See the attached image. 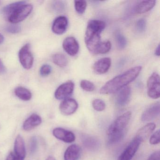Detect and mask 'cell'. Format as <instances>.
I'll use <instances>...</instances> for the list:
<instances>
[{
  "mask_svg": "<svg viewBox=\"0 0 160 160\" xmlns=\"http://www.w3.org/2000/svg\"><path fill=\"white\" fill-rule=\"evenodd\" d=\"M160 113V102L154 103L150 106L143 112L141 116V120L143 122L151 121L158 117Z\"/></svg>",
  "mask_w": 160,
  "mask_h": 160,
  "instance_id": "10",
  "label": "cell"
},
{
  "mask_svg": "<svg viewBox=\"0 0 160 160\" xmlns=\"http://www.w3.org/2000/svg\"><path fill=\"white\" fill-rule=\"evenodd\" d=\"M6 31L9 33H12V34H16L20 32L21 31V27L18 25H9L6 27Z\"/></svg>",
  "mask_w": 160,
  "mask_h": 160,
  "instance_id": "34",
  "label": "cell"
},
{
  "mask_svg": "<svg viewBox=\"0 0 160 160\" xmlns=\"http://www.w3.org/2000/svg\"><path fill=\"white\" fill-rule=\"evenodd\" d=\"M78 108V103L74 99L67 98L60 105L59 109L62 115L70 116L74 114Z\"/></svg>",
  "mask_w": 160,
  "mask_h": 160,
  "instance_id": "9",
  "label": "cell"
},
{
  "mask_svg": "<svg viewBox=\"0 0 160 160\" xmlns=\"http://www.w3.org/2000/svg\"><path fill=\"white\" fill-rule=\"evenodd\" d=\"M62 47L68 55L73 57L77 55L79 51V44L75 38L73 37L66 38L63 41Z\"/></svg>",
  "mask_w": 160,
  "mask_h": 160,
  "instance_id": "12",
  "label": "cell"
},
{
  "mask_svg": "<svg viewBox=\"0 0 160 160\" xmlns=\"http://www.w3.org/2000/svg\"><path fill=\"white\" fill-rule=\"evenodd\" d=\"M74 84L72 81H67L59 86L56 90L55 98L58 100H65L71 96L73 92Z\"/></svg>",
  "mask_w": 160,
  "mask_h": 160,
  "instance_id": "8",
  "label": "cell"
},
{
  "mask_svg": "<svg viewBox=\"0 0 160 160\" xmlns=\"http://www.w3.org/2000/svg\"><path fill=\"white\" fill-rule=\"evenodd\" d=\"M14 154L16 160H24L26 156V147L23 138L18 135L14 144Z\"/></svg>",
  "mask_w": 160,
  "mask_h": 160,
  "instance_id": "14",
  "label": "cell"
},
{
  "mask_svg": "<svg viewBox=\"0 0 160 160\" xmlns=\"http://www.w3.org/2000/svg\"><path fill=\"white\" fill-rule=\"evenodd\" d=\"M111 48V44L109 41L102 42L97 48L95 55L104 54L110 51Z\"/></svg>",
  "mask_w": 160,
  "mask_h": 160,
  "instance_id": "25",
  "label": "cell"
},
{
  "mask_svg": "<svg viewBox=\"0 0 160 160\" xmlns=\"http://www.w3.org/2000/svg\"><path fill=\"white\" fill-rule=\"evenodd\" d=\"M80 85L84 90L87 92L93 91L95 88L94 84L88 80H82L80 82Z\"/></svg>",
  "mask_w": 160,
  "mask_h": 160,
  "instance_id": "30",
  "label": "cell"
},
{
  "mask_svg": "<svg viewBox=\"0 0 160 160\" xmlns=\"http://www.w3.org/2000/svg\"><path fill=\"white\" fill-rule=\"evenodd\" d=\"M33 7L25 3L17 8L7 19L13 24H17L25 20L31 13Z\"/></svg>",
  "mask_w": 160,
  "mask_h": 160,
  "instance_id": "4",
  "label": "cell"
},
{
  "mask_svg": "<svg viewBox=\"0 0 160 160\" xmlns=\"http://www.w3.org/2000/svg\"><path fill=\"white\" fill-rule=\"evenodd\" d=\"M141 141L135 138L118 157V160H131L140 146Z\"/></svg>",
  "mask_w": 160,
  "mask_h": 160,
  "instance_id": "7",
  "label": "cell"
},
{
  "mask_svg": "<svg viewBox=\"0 0 160 160\" xmlns=\"http://www.w3.org/2000/svg\"><path fill=\"white\" fill-rule=\"evenodd\" d=\"M146 27H147V23H146V20L143 18L139 19L137 22V29L139 32H142L145 31Z\"/></svg>",
  "mask_w": 160,
  "mask_h": 160,
  "instance_id": "35",
  "label": "cell"
},
{
  "mask_svg": "<svg viewBox=\"0 0 160 160\" xmlns=\"http://www.w3.org/2000/svg\"><path fill=\"white\" fill-rule=\"evenodd\" d=\"M4 41V37L0 33V44L2 43Z\"/></svg>",
  "mask_w": 160,
  "mask_h": 160,
  "instance_id": "40",
  "label": "cell"
},
{
  "mask_svg": "<svg viewBox=\"0 0 160 160\" xmlns=\"http://www.w3.org/2000/svg\"><path fill=\"white\" fill-rule=\"evenodd\" d=\"M150 143L151 145H157L160 142V130L155 132L152 135L150 138Z\"/></svg>",
  "mask_w": 160,
  "mask_h": 160,
  "instance_id": "33",
  "label": "cell"
},
{
  "mask_svg": "<svg viewBox=\"0 0 160 160\" xmlns=\"http://www.w3.org/2000/svg\"><path fill=\"white\" fill-rule=\"evenodd\" d=\"M105 27V23L101 20H91L88 23L85 34V43L89 51L93 55L102 42L101 33Z\"/></svg>",
  "mask_w": 160,
  "mask_h": 160,
  "instance_id": "2",
  "label": "cell"
},
{
  "mask_svg": "<svg viewBox=\"0 0 160 160\" xmlns=\"http://www.w3.org/2000/svg\"><path fill=\"white\" fill-rule=\"evenodd\" d=\"M93 108L97 111H102L105 109L106 104L105 102L101 99H96L92 102Z\"/></svg>",
  "mask_w": 160,
  "mask_h": 160,
  "instance_id": "29",
  "label": "cell"
},
{
  "mask_svg": "<svg viewBox=\"0 0 160 160\" xmlns=\"http://www.w3.org/2000/svg\"><path fill=\"white\" fill-rule=\"evenodd\" d=\"M52 60L55 64L62 68L67 66L68 63L67 58L63 54L60 53L54 54L52 56Z\"/></svg>",
  "mask_w": 160,
  "mask_h": 160,
  "instance_id": "23",
  "label": "cell"
},
{
  "mask_svg": "<svg viewBox=\"0 0 160 160\" xmlns=\"http://www.w3.org/2000/svg\"><path fill=\"white\" fill-rule=\"evenodd\" d=\"M51 9L56 13L62 12L66 9L65 2L62 1H55L51 3Z\"/></svg>",
  "mask_w": 160,
  "mask_h": 160,
  "instance_id": "26",
  "label": "cell"
},
{
  "mask_svg": "<svg viewBox=\"0 0 160 160\" xmlns=\"http://www.w3.org/2000/svg\"><path fill=\"white\" fill-rule=\"evenodd\" d=\"M141 70V66H136L115 77L102 87L100 90V93L103 94H109L118 92L134 80L140 73Z\"/></svg>",
  "mask_w": 160,
  "mask_h": 160,
  "instance_id": "1",
  "label": "cell"
},
{
  "mask_svg": "<svg viewBox=\"0 0 160 160\" xmlns=\"http://www.w3.org/2000/svg\"><path fill=\"white\" fill-rule=\"evenodd\" d=\"M6 71V69L5 66L3 64V62L0 59V74H3L5 73Z\"/></svg>",
  "mask_w": 160,
  "mask_h": 160,
  "instance_id": "37",
  "label": "cell"
},
{
  "mask_svg": "<svg viewBox=\"0 0 160 160\" xmlns=\"http://www.w3.org/2000/svg\"><path fill=\"white\" fill-rule=\"evenodd\" d=\"M15 93L18 98L23 101H29L32 97L31 92L28 89L22 87L17 88L15 90Z\"/></svg>",
  "mask_w": 160,
  "mask_h": 160,
  "instance_id": "22",
  "label": "cell"
},
{
  "mask_svg": "<svg viewBox=\"0 0 160 160\" xmlns=\"http://www.w3.org/2000/svg\"><path fill=\"white\" fill-rule=\"evenodd\" d=\"M156 125L154 123L151 122L148 123L139 129L135 137L142 141H145L148 138L155 129Z\"/></svg>",
  "mask_w": 160,
  "mask_h": 160,
  "instance_id": "18",
  "label": "cell"
},
{
  "mask_svg": "<svg viewBox=\"0 0 160 160\" xmlns=\"http://www.w3.org/2000/svg\"><path fill=\"white\" fill-rule=\"evenodd\" d=\"M53 134L56 138L65 143H72L75 140L76 137L73 132L63 128H55L53 130Z\"/></svg>",
  "mask_w": 160,
  "mask_h": 160,
  "instance_id": "11",
  "label": "cell"
},
{
  "mask_svg": "<svg viewBox=\"0 0 160 160\" xmlns=\"http://www.w3.org/2000/svg\"><path fill=\"white\" fill-rule=\"evenodd\" d=\"M46 160H56V159L52 156H49Z\"/></svg>",
  "mask_w": 160,
  "mask_h": 160,
  "instance_id": "41",
  "label": "cell"
},
{
  "mask_svg": "<svg viewBox=\"0 0 160 160\" xmlns=\"http://www.w3.org/2000/svg\"><path fill=\"white\" fill-rule=\"evenodd\" d=\"M42 122V118L39 115L36 114H32L25 121L23 124V129L25 131H30L39 126Z\"/></svg>",
  "mask_w": 160,
  "mask_h": 160,
  "instance_id": "19",
  "label": "cell"
},
{
  "mask_svg": "<svg viewBox=\"0 0 160 160\" xmlns=\"http://www.w3.org/2000/svg\"><path fill=\"white\" fill-rule=\"evenodd\" d=\"M6 160H16L14 154L13 152H11L7 157Z\"/></svg>",
  "mask_w": 160,
  "mask_h": 160,
  "instance_id": "38",
  "label": "cell"
},
{
  "mask_svg": "<svg viewBox=\"0 0 160 160\" xmlns=\"http://www.w3.org/2000/svg\"><path fill=\"white\" fill-rule=\"evenodd\" d=\"M25 3H26V1H19L6 5L2 9V15L4 16V18L8 19L9 16L17 8Z\"/></svg>",
  "mask_w": 160,
  "mask_h": 160,
  "instance_id": "21",
  "label": "cell"
},
{
  "mask_svg": "<svg viewBox=\"0 0 160 160\" xmlns=\"http://www.w3.org/2000/svg\"><path fill=\"white\" fill-rule=\"evenodd\" d=\"M160 152L157 151L153 152L149 157L148 160H160Z\"/></svg>",
  "mask_w": 160,
  "mask_h": 160,
  "instance_id": "36",
  "label": "cell"
},
{
  "mask_svg": "<svg viewBox=\"0 0 160 160\" xmlns=\"http://www.w3.org/2000/svg\"><path fill=\"white\" fill-rule=\"evenodd\" d=\"M38 147V141L37 139L35 137H32L30 140L29 150L31 153L33 154L37 149Z\"/></svg>",
  "mask_w": 160,
  "mask_h": 160,
  "instance_id": "32",
  "label": "cell"
},
{
  "mask_svg": "<svg viewBox=\"0 0 160 160\" xmlns=\"http://www.w3.org/2000/svg\"><path fill=\"white\" fill-rule=\"evenodd\" d=\"M19 61L23 68L29 70L33 64V57L30 51V46L29 44L24 45L20 49L18 53Z\"/></svg>",
  "mask_w": 160,
  "mask_h": 160,
  "instance_id": "6",
  "label": "cell"
},
{
  "mask_svg": "<svg viewBox=\"0 0 160 160\" xmlns=\"http://www.w3.org/2000/svg\"><path fill=\"white\" fill-rule=\"evenodd\" d=\"M81 153V149L78 145L73 144L69 146L64 154V160H78Z\"/></svg>",
  "mask_w": 160,
  "mask_h": 160,
  "instance_id": "16",
  "label": "cell"
},
{
  "mask_svg": "<svg viewBox=\"0 0 160 160\" xmlns=\"http://www.w3.org/2000/svg\"><path fill=\"white\" fill-rule=\"evenodd\" d=\"M111 64L110 58H102L96 61L92 66L93 72L97 74L105 73L109 70Z\"/></svg>",
  "mask_w": 160,
  "mask_h": 160,
  "instance_id": "15",
  "label": "cell"
},
{
  "mask_svg": "<svg viewBox=\"0 0 160 160\" xmlns=\"http://www.w3.org/2000/svg\"><path fill=\"white\" fill-rule=\"evenodd\" d=\"M132 113L130 111L125 112L118 117L108 129V143L114 144L121 140L124 136L126 127L131 119Z\"/></svg>",
  "mask_w": 160,
  "mask_h": 160,
  "instance_id": "3",
  "label": "cell"
},
{
  "mask_svg": "<svg viewBox=\"0 0 160 160\" xmlns=\"http://www.w3.org/2000/svg\"><path fill=\"white\" fill-rule=\"evenodd\" d=\"M116 41L117 46L119 49H123L127 45V40L125 37L121 33L118 32L116 34Z\"/></svg>",
  "mask_w": 160,
  "mask_h": 160,
  "instance_id": "28",
  "label": "cell"
},
{
  "mask_svg": "<svg viewBox=\"0 0 160 160\" xmlns=\"http://www.w3.org/2000/svg\"><path fill=\"white\" fill-rule=\"evenodd\" d=\"M84 144L88 149L90 150H95L99 148L100 143L99 141L93 137H87L83 140Z\"/></svg>",
  "mask_w": 160,
  "mask_h": 160,
  "instance_id": "24",
  "label": "cell"
},
{
  "mask_svg": "<svg viewBox=\"0 0 160 160\" xmlns=\"http://www.w3.org/2000/svg\"><path fill=\"white\" fill-rule=\"evenodd\" d=\"M75 8L76 11L79 14H82L85 12L87 7V2L85 1H75Z\"/></svg>",
  "mask_w": 160,
  "mask_h": 160,
  "instance_id": "27",
  "label": "cell"
},
{
  "mask_svg": "<svg viewBox=\"0 0 160 160\" xmlns=\"http://www.w3.org/2000/svg\"><path fill=\"white\" fill-rule=\"evenodd\" d=\"M156 1H143L140 2L136 7V12L138 14H143L150 11L155 6Z\"/></svg>",
  "mask_w": 160,
  "mask_h": 160,
  "instance_id": "20",
  "label": "cell"
},
{
  "mask_svg": "<svg viewBox=\"0 0 160 160\" xmlns=\"http://www.w3.org/2000/svg\"><path fill=\"white\" fill-rule=\"evenodd\" d=\"M116 98L117 104L122 107L126 105L130 101L131 89L129 87H125L119 91Z\"/></svg>",
  "mask_w": 160,
  "mask_h": 160,
  "instance_id": "17",
  "label": "cell"
},
{
  "mask_svg": "<svg viewBox=\"0 0 160 160\" xmlns=\"http://www.w3.org/2000/svg\"><path fill=\"white\" fill-rule=\"evenodd\" d=\"M148 94L152 99H157L160 96V76L154 72L150 76L147 82Z\"/></svg>",
  "mask_w": 160,
  "mask_h": 160,
  "instance_id": "5",
  "label": "cell"
},
{
  "mask_svg": "<svg viewBox=\"0 0 160 160\" xmlns=\"http://www.w3.org/2000/svg\"><path fill=\"white\" fill-rule=\"evenodd\" d=\"M68 26V19L64 16L57 18L53 22L52 30L55 34L61 35L67 30Z\"/></svg>",
  "mask_w": 160,
  "mask_h": 160,
  "instance_id": "13",
  "label": "cell"
},
{
  "mask_svg": "<svg viewBox=\"0 0 160 160\" xmlns=\"http://www.w3.org/2000/svg\"><path fill=\"white\" fill-rule=\"evenodd\" d=\"M155 55L158 56V57L160 56V45L159 44L158 45V46L155 49Z\"/></svg>",
  "mask_w": 160,
  "mask_h": 160,
  "instance_id": "39",
  "label": "cell"
},
{
  "mask_svg": "<svg viewBox=\"0 0 160 160\" xmlns=\"http://www.w3.org/2000/svg\"><path fill=\"white\" fill-rule=\"evenodd\" d=\"M52 72V67L49 64H44L40 69V74L43 77L47 76Z\"/></svg>",
  "mask_w": 160,
  "mask_h": 160,
  "instance_id": "31",
  "label": "cell"
}]
</instances>
